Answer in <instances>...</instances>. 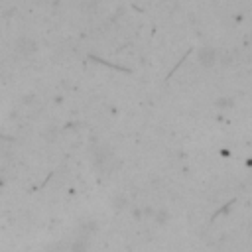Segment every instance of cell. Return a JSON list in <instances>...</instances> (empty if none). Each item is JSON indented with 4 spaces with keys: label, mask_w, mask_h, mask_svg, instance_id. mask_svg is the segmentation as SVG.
<instances>
[{
    "label": "cell",
    "mask_w": 252,
    "mask_h": 252,
    "mask_svg": "<svg viewBox=\"0 0 252 252\" xmlns=\"http://www.w3.org/2000/svg\"><path fill=\"white\" fill-rule=\"evenodd\" d=\"M201 59H203V61H207V65H211V63H213V59H215V51H211V49H207V53L203 51V53H201Z\"/></svg>",
    "instance_id": "cell-1"
}]
</instances>
